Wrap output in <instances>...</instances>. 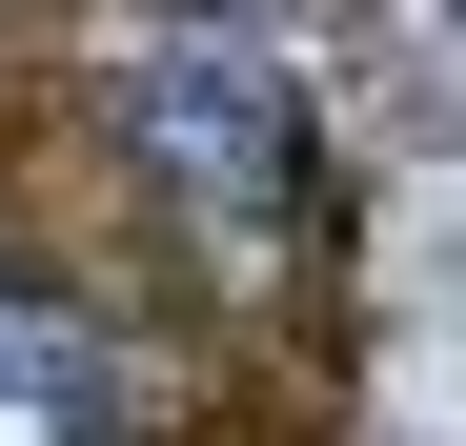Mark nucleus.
<instances>
[{
    "label": "nucleus",
    "instance_id": "nucleus-1",
    "mask_svg": "<svg viewBox=\"0 0 466 446\" xmlns=\"http://www.w3.org/2000/svg\"><path fill=\"white\" fill-rule=\"evenodd\" d=\"M122 142L183 183V223L223 264H264L284 244V203H304V102H284V61L264 41H203V21H163L122 61Z\"/></svg>",
    "mask_w": 466,
    "mask_h": 446
}]
</instances>
